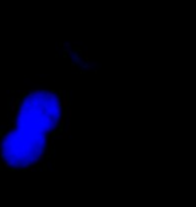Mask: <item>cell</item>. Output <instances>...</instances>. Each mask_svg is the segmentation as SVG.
I'll list each match as a JSON object with an SVG mask.
<instances>
[{"label":"cell","instance_id":"cell-1","mask_svg":"<svg viewBox=\"0 0 196 207\" xmlns=\"http://www.w3.org/2000/svg\"><path fill=\"white\" fill-rule=\"evenodd\" d=\"M67 94L55 89L20 90L8 98L0 121V171L46 169L70 133Z\"/></svg>","mask_w":196,"mask_h":207}]
</instances>
